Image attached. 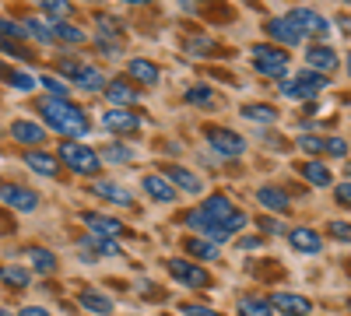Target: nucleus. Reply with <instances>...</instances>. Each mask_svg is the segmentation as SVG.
<instances>
[{
  "label": "nucleus",
  "mask_w": 351,
  "mask_h": 316,
  "mask_svg": "<svg viewBox=\"0 0 351 316\" xmlns=\"http://www.w3.org/2000/svg\"><path fill=\"white\" fill-rule=\"evenodd\" d=\"M36 109H39L43 123H46L49 130H56V134H64L67 141H71V137L92 134V120H88V112H84L77 102H71V99L49 95V99H39Z\"/></svg>",
  "instance_id": "nucleus-1"
},
{
  "label": "nucleus",
  "mask_w": 351,
  "mask_h": 316,
  "mask_svg": "<svg viewBox=\"0 0 351 316\" xmlns=\"http://www.w3.org/2000/svg\"><path fill=\"white\" fill-rule=\"evenodd\" d=\"M200 211L208 215L215 225H221L228 236H232V232H243V228H246V221H250V218H246V215H243L236 204H232V200H228L225 193H211V197L200 204Z\"/></svg>",
  "instance_id": "nucleus-2"
},
{
  "label": "nucleus",
  "mask_w": 351,
  "mask_h": 316,
  "mask_svg": "<svg viewBox=\"0 0 351 316\" xmlns=\"http://www.w3.org/2000/svg\"><path fill=\"white\" fill-rule=\"evenodd\" d=\"M330 84L327 74H319V71H302L295 77H285L281 81V95L285 99H295V102H313L319 92H324Z\"/></svg>",
  "instance_id": "nucleus-3"
},
{
  "label": "nucleus",
  "mask_w": 351,
  "mask_h": 316,
  "mask_svg": "<svg viewBox=\"0 0 351 316\" xmlns=\"http://www.w3.org/2000/svg\"><path fill=\"white\" fill-rule=\"evenodd\" d=\"M56 158H60V162H64L71 172H77V176H95V172L102 169L99 151H92V148L77 145V141H64L60 151H56Z\"/></svg>",
  "instance_id": "nucleus-4"
},
{
  "label": "nucleus",
  "mask_w": 351,
  "mask_h": 316,
  "mask_svg": "<svg viewBox=\"0 0 351 316\" xmlns=\"http://www.w3.org/2000/svg\"><path fill=\"white\" fill-rule=\"evenodd\" d=\"M253 67L256 74L263 77H274V81H285L288 77V53L278 49V46H253Z\"/></svg>",
  "instance_id": "nucleus-5"
},
{
  "label": "nucleus",
  "mask_w": 351,
  "mask_h": 316,
  "mask_svg": "<svg viewBox=\"0 0 351 316\" xmlns=\"http://www.w3.org/2000/svg\"><path fill=\"white\" fill-rule=\"evenodd\" d=\"M165 271L172 274V281H180L183 289H193V292H200V289L211 284V274L204 271L200 264H193V260H183V256H169Z\"/></svg>",
  "instance_id": "nucleus-6"
},
{
  "label": "nucleus",
  "mask_w": 351,
  "mask_h": 316,
  "mask_svg": "<svg viewBox=\"0 0 351 316\" xmlns=\"http://www.w3.org/2000/svg\"><path fill=\"white\" fill-rule=\"evenodd\" d=\"M204 141L221 155V158H236V155H243L246 151V141L239 137V130H228V127H204Z\"/></svg>",
  "instance_id": "nucleus-7"
},
{
  "label": "nucleus",
  "mask_w": 351,
  "mask_h": 316,
  "mask_svg": "<svg viewBox=\"0 0 351 316\" xmlns=\"http://www.w3.org/2000/svg\"><path fill=\"white\" fill-rule=\"evenodd\" d=\"M285 18L295 25L306 39H309V36H313V39H324V36L330 32V21L319 14V11H313V8H295V11H288Z\"/></svg>",
  "instance_id": "nucleus-8"
},
{
  "label": "nucleus",
  "mask_w": 351,
  "mask_h": 316,
  "mask_svg": "<svg viewBox=\"0 0 351 316\" xmlns=\"http://www.w3.org/2000/svg\"><path fill=\"white\" fill-rule=\"evenodd\" d=\"M0 204L11 208V211H36L39 208V193L36 190H28V186H14V183H0Z\"/></svg>",
  "instance_id": "nucleus-9"
},
{
  "label": "nucleus",
  "mask_w": 351,
  "mask_h": 316,
  "mask_svg": "<svg viewBox=\"0 0 351 316\" xmlns=\"http://www.w3.org/2000/svg\"><path fill=\"white\" fill-rule=\"evenodd\" d=\"M102 92H106V102H112L116 109H130L134 102H141V92L134 88L130 77H112Z\"/></svg>",
  "instance_id": "nucleus-10"
},
{
  "label": "nucleus",
  "mask_w": 351,
  "mask_h": 316,
  "mask_svg": "<svg viewBox=\"0 0 351 316\" xmlns=\"http://www.w3.org/2000/svg\"><path fill=\"white\" fill-rule=\"evenodd\" d=\"M102 127L109 134H120V137L141 134V117H137V112H130V109H109V112H102Z\"/></svg>",
  "instance_id": "nucleus-11"
},
{
  "label": "nucleus",
  "mask_w": 351,
  "mask_h": 316,
  "mask_svg": "<svg viewBox=\"0 0 351 316\" xmlns=\"http://www.w3.org/2000/svg\"><path fill=\"white\" fill-rule=\"evenodd\" d=\"M183 225H186V228H193V232H200V239H211V243H225V239H228L225 228H221V225H215V221H211L208 215H204L200 208L186 211V215H183Z\"/></svg>",
  "instance_id": "nucleus-12"
},
{
  "label": "nucleus",
  "mask_w": 351,
  "mask_h": 316,
  "mask_svg": "<svg viewBox=\"0 0 351 316\" xmlns=\"http://www.w3.org/2000/svg\"><path fill=\"white\" fill-rule=\"evenodd\" d=\"M267 302L274 313H285V316H309L313 313V302L306 295H295V292H274Z\"/></svg>",
  "instance_id": "nucleus-13"
},
{
  "label": "nucleus",
  "mask_w": 351,
  "mask_h": 316,
  "mask_svg": "<svg viewBox=\"0 0 351 316\" xmlns=\"http://www.w3.org/2000/svg\"><path fill=\"white\" fill-rule=\"evenodd\" d=\"M288 243H291V250H295V253H306V256L324 253V236H319L316 228H291Z\"/></svg>",
  "instance_id": "nucleus-14"
},
{
  "label": "nucleus",
  "mask_w": 351,
  "mask_h": 316,
  "mask_svg": "<svg viewBox=\"0 0 351 316\" xmlns=\"http://www.w3.org/2000/svg\"><path fill=\"white\" fill-rule=\"evenodd\" d=\"M263 28H267V36H271L274 42H281V46H302V42H306V36H302L288 18H271Z\"/></svg>",
  "instance_id": "nucleus-15"
},
{
  "label": "nucleus",
  "mask_w": 351,
  "mask_h": 316,
  "mask_svg": "<svg viewBox=\"0 0 351 316\" xmlns=\"http://www.w3.org/2000/svg\"><path fill=\"white\" fill-rule=\"evenodd\" d=\"M95 197H102V200H109V204H120V208H134V193L127 190V186H120V183H109V180H95L92 186Z\"/></svg>",
  "instance_id": "nucleus-16"
},
{
  "label": "nucleus",
  "mask_w": 351,
  "mask_h": 316,
  "mask_svg": "<svg viewBox=\"0 0 351 316\" xmlns=\"http://www.w3.org/2000/svg\"><path fill=\"white\" fill-rule=\"evenodd\" d=\"M141 186H144V193H148L152 200H158V204H172L176 200V186L165 176H158V172H148V176L141 180Z\"/></svg>",
  "instance_id": "nucleus-17"
},
{
  "label": "nucleus",
  "mask_w": 351,
  "mask_h": 316,
  "mask_svg": "<svg viewBox=\"0 0 351 316\" xmlns=\"http://www.w3.org/2000/svg\"><path fill=\"white\" fill-rule=\"evenodd\" d=\"M11 137L18 141V145H25V148H39L46 141V130L39 123H32V120H14L11 123Z\"/></svg>",
  "instance_id": "nucleus-18"
},
{
  "label": "nucleus",
  "mask_w": 351,
  "mask_h": 316,
  "mask_svg": "<svg viewBox=\"0 0 351 316\" xmlns=\"http://www.w3.org/2000/svg\"><path fill=\"white\" fill-rule=\"evenodd\" d=\"M127 77L134 84H158L162 81V71H158V64L144 60V56H134V60L127 64Z\"/></svg>",
  "instance_id": "nucleus-19"
},
{
  "label": "nucleus",
  "mask_w": 351,
  "mask_h": 316,
  "mask_svg": "<svg viewBox=\"0 0 351 316\" xmlns=\"http://www.w3.org/2000/svg\"><path fill=\"white\" fill-rule=\"evenodd\" d=\"M25 165L28 169H32V172H39V176H46V180H53L56 176V172H60V162H56L49 151H39V148H28L25 155Z\"/></svg>",
  "instance_id": "nucleus-20"
},
{
  "label": "nucleus",
  "mask_w": 351,
  "mask_h": 316,
  "mask_svg": "<svg viewBox=\"0 0 351 316\" xmlns=\"http://www.w3.org/2000/svg\"><path fill=\"white\" fill-rule=\"evenodd\" d=\"M71 84H74V88H81V92H88V95H95V92H102V88H106L109 81H106V74H102L99 67L81 64V71L74 74V81H71Z\"/></svg>",
  "instance_id": "nucleus-21"
},
{
  "label": "nucleus",
  "mask_w": 351,
  "mask_h": 316,
  "mask_svg": "<svg viewBox=\"0 0 351 316\" xmlns=\"http://www.w3.org/2000/svg\"><path fill=\"white\" fill-rule=\"evenodd\" d=\"M81 221L92 228V236H120L123 232V221H116V218H109V215H95V211H84L81 215Z\"/></svg>",
  "instance_id": "nucleus-22"
},
{
  "label": "nucleus",
  "mask_w": 351,
  "mask_h": 316,
  "mask_svg": "<svg viewBox=\"0 0 351 316\" xmlns=\"http://www.w3.org/2000/svg\"><path fill=\"white\" fill-rule=\"evenodd\" d=\"M165 180H169L172 186L186 190V193H200V190H204V183H200L197 172H190V169H183V165H165Z\"/></svg>",
  "instance_id": "nucleus-23"
},
{
  "label": "nucleus",
  "mask_w": 351,
  "mask_h": 316,
  "mask_svg": "<svg viewBox=\"0 0 351 316\" xmlns=\"http://www.w3.org/2000/svg\"><path fill=\"white\" fill-rule=\"evenodd\" d=\"M306 64L309 71H319V74H330L337 67V53L330 46H309L306 49Z\"/></svg>",
  "instance_id": "nucleus-24"
},
{
  "label": "nucleus",
  "mask_w": 351,
  "mask_h": 316,
  "mask_svg": "<svg viewBox=\"0 0 351 316\" xmlns=\"http://www.w3.org/2000/svg\"><path fill=\"white\" fill-rule=\"evenodd\" d=\"M256 200H260L267 211H278V215H285V211L291 208V197H288L281 186H260V190H256Z\"/></svg>",
  "instance_id": "nucleus-25"
},
{
  "label": "nucleus",
  "mask_w": 351,
  "mask_h": 316,
  "mask_svg": "<svg viewBox=\"0 0 351 316\" xmlns=\"http://www.w3.org/2000/svg\"><path fill=\"white\" fill-rule=\"evenodd\" d=\"M183 102L193 106V109H215L218 106V95L211 84H190V88L183 92Z\"/></svg>",
  "instance_id": "nucleus-26"
},
{
  "label": "nucleus",
  "mask_w": 351,
  "mask_h": 316,
  "mask_svg": "<svg viewBox=\"0 0 351 316\" xmlns=\"http://www.w3.org/2000/svg\"><path fill=\"white\" fill-rule=\"evenodd\" d=\"M0 81L11 84L14 92H32V88H36V77L25 74L21 67H11V64H0Z\"/></svg>",
  "instance_id": "nucleus-27"
},
{
  "label": "nucleus",
  "mask_w": 351,
  "mask_h": 316,
  "mask_svg": "<svg viewBox=\"0 0 351 316\" xmlns=\"http://www.w3.org/2000/svg\"><path fill=\"white\" fill-rule=\"evenodd\" d=\"M299 172H302V180L306 183H313V186H334V172L324 165V162H302L299 165Z\"/></svg>",
  "instance_id": "nucleus-28"
},
{
  "label": "nucleus",
  "mask_w": 351,
  "mask_h": 316,
  "mask_svg": "<svg viewBox=\"0 0 351 316\" xmlns=\"http://www.w3.org/2000/svg\"><path fill=\"white\" fill-rule=\"evenodd\" d=\"M49 28H53V39L56 42H64V46H84V28H77V25H71V21H49Z\"/></svg>",
  "instance_id": "nucleus-29"
},
{
  "label": "nucleus",
  "mask_w": 351,
  "mask_h": 316,
  "mask_svg": "<svg viewBox=\"0 0 351 316\" xmlns=\"http://www.w3.org/2000/svg\"><path fill=\"white\" fill-rule=\"evenodd\" d=\"M183 246H186V253H190V256H197V260H204V264L218 260V243H211V239L186 236V239H183Z\"/></svg>",
  "instance_id": "nucleus-30"
},
{
  "label": "nucleus",
  "mask_w": 351,
  "mask_h": 316,
  "mask_svg": "<svg viewBox=\"0 0 351 316\" xmlns=\"http://www.w3.org/2000/svg\"><path fill=\"white\" fill-rule=\"evenodd\" d=\"M95 25H99V39H109L120 46V39L127 36V28L116 21V14H95Z\"/></svg>",
  "instance_id": "nucleus-31"
},
{
  "label": "nucleus",
  "mask_w": 351,
  "mask_h": 316,
  "mask_svg": "<svg viewBox=\"0 0 351 316\" xmlns=\"http://www.w3.org/2000/svg\"><path fill=\"white\" fill-rule=\"evenodd\" d=\"M239 112H243V120H253V123H263V127L278 120V109L267 106V102H250V106H243Z\"/></svg>",
  "instance_id": "nucleus-32"
},
{
  "label": "nucleus",
  "mask_w": 351,
  "mask_h": 316,
  "mask_svg": "<svg viewBox=\"0 0 351 316\" xmlns=\"http://www.w3.org/2000/svg\"><path fill=\"white\" fill-rule=\"evenodd\" d=\"M36 8H43V14L49 18V21H67L71 14H74V4L71 0H32Z\"/></svg>",
  "instance_id": "nucleus-33"
},
{
  "label": "nucleus",
  "mask_w": 351,
  "mask_h": 316,
  "mask_svg": "<svg viewBox=\"0 0 351 316\" xmlns=\"http://www.w3.org/2000/svg\"><path fill=\"white\" fill-rule=\"evenodd\" d=\"M180 46H183V53H190V56H215V53H221L218 42L208 39V36H186Z\"/></svg>",
  "instance_id": "nucleus-34"
},
{
  "label": "nucleus",
  "mask_w": 351,
  "mask_h": 316,
  "mask_svg": "<svg viewBox=\"0 0 351 316\" xmlns=\"http://www.w3.org/2000/svg\"><path fill=\"white\" fill-rule=\"evenodd\" d=\"M77 302H81V309L99 313V316H109V313H112V299H109V295H102V292H81V295H77Z\"/></svg>",
  "instance_id": "nucleus-35"
},
{
  "label": "nucleus",
  "mask_w": 351,
  "mask_h": 316,
  "mask_svg": "<svg viewBox=\"0 0 351 316\" xmlns=\"http://www.w3.org/2000/svg\"><path fill=\"white\" fill-rule=\"evenodd\" d=\"M236 313H239V316H274L271 302H267V299H256V295H243V299L236 302Z\"/></svg>",
  "instance_id": "nucleus-36"
},
{
  "label": "nucleus",
  "mask_w": 351,
  "mask_h": 316,
  "mask_svg": "<svg viewBox=\"0 0 351 316\" xmlns=\"http://www.w3.org/2000/svg\"><path fill=\"white\" fill-rule=\"evenodd\" d=\"M21 25H25V36H32L36 42H43V46H53V42H56L49 21H43V18H25Z\"/></svg>",
  "instance_id": "nucleus-37"
},
{
  "label": "nucleus",
  "mask_w": 351,
  "mask_h": 316,
  "mask_svg": "<svg viewBox=\"0 0 351 316\" xmlns=\"http://www.w3.org/2000/svg\"><path fill=\"white\" fill-rule=\"evenodd\" d=\"M25 253H28V260H32V267H36L39 274H53V271H56V256H53L49 250H43V246H28Z\"/></svg>",
  "instance_id": "nucleus-38"
},
{
  "label": "nucleus",
  "mask_w": 351,
  "mask_h": 316,
  "mask_svg": "<svg viewBox=\"0 0 351 316\" xmlns=\"http://www.w3.org/2000/svg\"><path fill=\"white\" fill-rule=\"evenodd\" d=\"M99 158L116 162V165H127V162H134L137 155H134V148H127V145H106V148L99 151Z\"/></svg>",
  "instance_id": "nucleus-39"
},
{
  "label": "nucleus",
  "mask_w": 351,
  "mask_h": 316,
  "mask_svg": "<svg viewBox=\"0 0 351 316\" xmlns=\"http://www.w3.org/2000/svg\"><path fill=\"white\" fill-rule=\"evenodd\" d=\"M81 246H92V250H95V253H102V256H120V253H123V250L116 246L109 236H84V239H81Z\"/></svg>",
  "instance_id": "nucleus-40"
},
{
  "label": "nucleus",
  "mask_w": 351,
  "mask_h": 316,
  "mask_svg": "<svg viewBox=\"0 0 351 316\" xmlns=\"http://www.w3.org/2000/svg\"><path fill=\"white\" fill-rule=\"evenodd\" d=\"M0 281L11 284V289H28V281H32V274L21 271V267H0Z\"/></svg>",
  "instance_id": "nucleus-41"
},
{
  "label": "nucleus",
  "mask_w": 351,
  "mask_h": 316,
  "mask_svg": "<svg viewBox=\"0 0 351 316\" xmlns=\"http://www.w3.org/2000/svg\"><path fill=\"white\" fill-rule=\"evenodd\" d=\"M0 36L4 39H25V25L21 21H11V18H0Z\"/></svg>",
  "instance_id": "nucleus-42"
},
{
  "label": "nucleus",
  "mask_w": 351,
  "mask_h": 316,
  "mask_svg": "<svg viewBox=\"0 0 351 316\" xmlns=\"http://www.w3.org/2000/svg\"><path fill=\"white\" fill-rule=\"evenodd\" d=\"M0 53H4V56H18V60H32V53H28V49H21L14 39H4V36H0Z\"/></svg>",
  "instance_id": "nucleus-43"
},
{
  "label": "nucleus",
  "mask_w": 351,
  "mask_h": 316,
  "mask_svg": "<svg viewBox=\"0 0 351 316\" xmlns=\"http://www.w3.org/2000/svg\"><path fill=\"white\" fill-rule=\"evenodd\" d=\"M295 145H299L302 151H309V155H324V137H316V134H302Z\"/></svg>",
  "instance_id": "nucleus-44"
},
{
  "label": "nucleus",
  "mask_w": 351,
  "mask_h": 316,
  "mask_svg": "<svg viewBox=\"0 0 351 316\" xmlns=\"http://www.w3.org/2000/svg\"><path fill=\"white\" fill-rule=\"evenodd\" d=\"M324 155L344 158V155H348V141H344V137H324Z\"/></svg>",
  "instance_id": "nucleus-45"
},
{
  "label": "nucleus",
  "mask_w": 351,
  "mask_h": 316,
  "mask_svg": "<svg viewBox=\"0 0 351 316\" xmlns=\"http://www.w3.org/2000/svg\"><path fill=\"white\" fill-rule=\"evenodd\" d=\"M56 71H60L67 81H74V74L81 71V60H74V56H60V60H56Z\"/></svg>",
  "instance_id": "nucleus-46"
},
{
  "label": "nucleus",
  "mask_w": 351,
  "mask_h": 316,
  "mask_svg": "<svg viewBox=\"0 0 351 316\" xmlns=\"http://www.w3.org/2000/svg\"><path fill=\"white\" fill-rule=\"evenodd\" d=\"M327 236H334V239H341V243H351V225H348V221H330V225H327Z\"/></svg>",
  "instance_id": "nucleus-47"
},
{
  "label": "nucleus",
  "mask_w": 351,
  "mask_h": 316,
  "mask_svg": "<svg viewBox=\"0 0 351 316\" xmlns=\"http://www.w3.org/2000/svg\"><path fill=\"white\" fill-rule=\"evenodd\" d=\"M39 81H43V88H46V92H53V95H60V99H67V84H64V81H56L53 74H43Z\"/></svg>",
  "instance_id": "nucleus-48"
},
{
  "label": "nucleus",
  "mask_w": 351,
  "mask_h": 316,
  "mask_svg": "<svg viewBox=\"0 0 351 316\" xmlns=\"http://www.w3.org/2000/svg\"><path fill=\"white\" fill-rule=\"evenodd\" d=\"M334 197H337V204H341V208H351V180L341 183V186H334Z\"/></svg>",
  "instance_id": "nucleus-49"
},
{
  "label": "nucleus",
  "mask_w": 351,
  "mask_h": 316,
  "mask_svg": "<svg viewBox=\"0 0 351 316\" xmlns=\"http://www.w3.org/2000/svg\"><path fill=\"white\" fill-rule=\"evenodd\" d=\"M180 313H183V316H221V313L204 309V306H180Z\"/></svg>",
  "instance_id": "nucleus-50"
},
{
  "label": "nucleus",
  "mask_w": 351,
  "mask_h": 316,
  "mask_svg": "<svg viewBox=\"0 0 351 316\" xmlns=\"http://www.w3.org/2000/svg\"><path fill=\"white\" fill-rule=\"evenodd\" d=\"M260 228H263L267 236H278V232H281V221H274V218H260Z\"/></svg>",
  "instance_id": "nucleus-51"
},
{
  "label": "nucleus",
  "mask_w": 351,
  "mask_h": 316,
  "mask_svg": "<svg viewBox=\"0 0 351 316\" xmlns=\"http://www.w3.org/2000/svg\"><path fill=\"white\" fill-rule=\"evenodd\" d=\"M239 246H243V250H260V246H263V239H256V236H243V239H239Z\"/></svg>",
  "instance_id": "nucleus-52"
},
{
  "label": "nucleus",
  "mask_w": 351,
  "mask_h": 316,
  "mask_svg": "<svg viewBox=\"0 0 351 316\" xmlns=\"http://www.w3.org/2000/svg\"><path fill=\"white\" fill-rule=\"evenodd\" d=\"M18 316H49V313H46L43 306H25V309H21Z\"/></svg>",
  "instance_id": "nucleus-53"
},
{
  "label": "nucleus",
  "mask_w": 351,
  "mask_h": 316,
  "mask_svg": "<svg viewBox=\"0 0 351 316\" xmlns=\"http://www.w3.org/2000/svg\"><path fill=\"white\" fill-rule=\"evenodd\" d=\"M197 4H200V0H180V8H183L186 14H193V11H197Z\"/></svg>",
  "instance_id": "nucleus-54"
},
{
  "label": "nucleus",
  "mask_w": 351,
  "mask_h": 316,
  "mask_svg": "<svg viewBox=\"0 0 351 316\" xmlns=\"http://www.w3.org/2000/svg\"><path fill=\"white\" fill-rule=\"evenodd\" d=\"M123 4H130V8H144V4H155V0H123Z\"/></svg>",
  "instance_id": "nucleus-55"
},
{
  "label": "nucleus",
  "mask_w": 351,
  "mask_h": 316,
  "mask_svg": "<svg viewBox=\"0 0 351 316\" xmlns=\"http://www.w3.org/2000/svg\"><path fill=\"white\" fill-rule=\"evenodd\" d=\"M341 28H344V32H351V18H341Z\"/></svg>",
  "instance_id": "nucleus-56"
},
{
  "label": "nucleus",
  "mask_w": 351,
  "mask_h": 316,
  "mask_svg": "<svg viewBox=\"0 0 351 316\" xmlns=\"http://www.w3.org/2000/svg\"><path fill=\"white\" fill-rule=\"evenodd\" d=\"M0 316H11V313H8V309H0Z\"/></svg>",
  "instance_id": "nucleus-57"
},
{
  "label": "nucleus",
  "mask_w": 351,
  "mask_h": 316,
  "mask_svg": "<svg viewBox=\"0 0 351 316\" xmlns=\"http://www.w3.org/2000/svg\"><path fill=\"white\" fill-rule=\"evenodd\" d=\"M348 74H351V56H348Z\"/></svg>",
  "instance_id": "nucleus-58"
},
{
  "label": "nucleus",
  "mask_w": 351,
  "mask_h": 316,
  "mask_svg": "<svg viewBox=\"0 0 351 316\" xmlns=\"http://www.w3.org/2000/svg\"><path fill=\"white\" fill-rule=\"evenodd\" d=\"M348 176H351V162H348Z\"/></svg>",
  "instance_id": "nucleus-59"
},
{
  "label": "nucleus",
  "mask_w": 351,
  "mask_h": 316,
  "mask_svg": "<svg viewBox=\"0 0 351 316\" xmlns=\"http://www.w3.org/2000/svg\"><path fill=\"white\" fill-rule=\"evenodd\" d=\"M348 274H351V260H348Z\"/></svg>",
  "instance_id": "nucleus-60"
},
{
  "label": "nucleus",
  "mask_w": 351,
  "mask_h": 316,
  "mask_svg": "<svg viewBox=\"0 0 351 316\" xmlns=\"http://www.w3.org/2000/svg\"><path fill=\"white\" fill-rule=\"evenodd\" d=\"M344 4H351V0H344Z\"/></svg>",
  "instance_id": "nucleus-61"
},
{
  "label": "nucleus",
  "mask_w": 351,
  "mask_h": 316,
  "mask_svg": "<svg viewBox=\"0 0 351 316\" xmlns=\"http://www.w3.org/2000/svg\"><path fill=\"white\" fill-rule=\"evenodd\" d=\"M348 306H351V299H348Z\"/></svg>",
  "instance_id": "nucleus-62"
}]
</instances>
